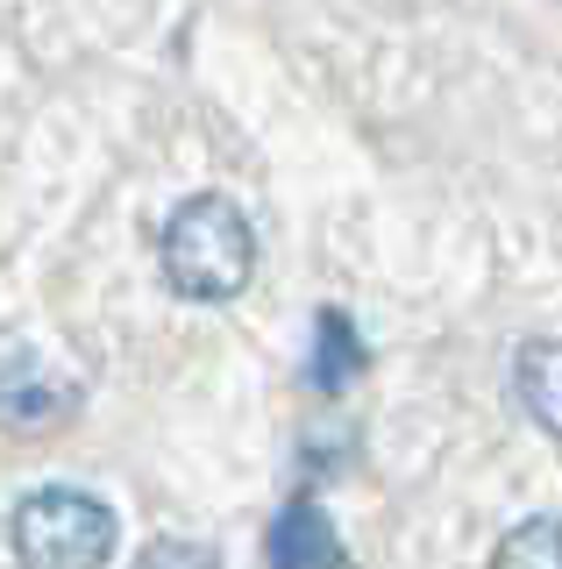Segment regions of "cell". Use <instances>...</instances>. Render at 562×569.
<instances>
[{"label":"cell","instance_id":"7","mask_svg":"<svg viewBox=\"0 0 562 569\" xmlns=\"http://www.w3.org/2000/svg\"><path fill=\"white\" fill-rule=\"evenodd\" d=\"M491 569H562V520H520L505 533L499 548H491Z\"/></svg>","mask_w":562,"mask_h":569},{"label":"cell","instance_id":"2","mask_svg":"<svg viewBox=\"0 0 562 569\" xmlns=\"http://www.w3.org/2000/svg\"><path fill=\"white\" fill-rule=\"evenodd\" d=\"M14 556L29 569H100L114 556V512L79 485H43L14 512Z\"/></svg>","mask_w":562,"mask_h":569},{"label":"cell","instance_id":"8","mask_svg":"<svg viewBox=\"0 0 562 569\" xmlns=\"http://www.w3.org/2000/svg\"><path fill=\"white\" fill-rule=\"evenodd\" d=\"M136 569H214V548H200V541H157Z\"/></svg>","mask_w":562,"mask_h":569},{"label":"cell","instance_id":"4","mask_svg":"<svg viewBox=\"0 0 562 569\" xmlns=\"http://www.w3.org/2000/svg\"><path fill=\"white\" fill-rule=\"evenodd\" d=\"M50 413H64L58 378H50L37 356H8V363H0V420L8 427H43Z\"/></svg>","mask_w":562,"mask_h":569},{"label":"cell","instance_id":"1","mask_svg":"<svg viewBox=\"0 0 562 569\" xmlns=\"http://www.w3.org/2000/svg\"><path fill=\"white\" fill-rule=\"evenodd\" d=\"M250 271H257V236H250V221H242L235 200L192 192V200L171 207V221H164V284L179 299H200V307L235 299L242 284H250Z\"/></svg>","mask_w":562,"mask_h":569},{"label":"cell","instance_id":"6","mask_svg":"<svg viewBox=\"0 0 562 569\" xmlns=\"http://www.w3.org/2000/svg\"><path fill=\"white\" fill-rule=\"evenodd\" d=\"M321 391H349L363 378V342H357V320L328 307L321 313V335H313V370H307Z\"/></svg>","mask_w":562,"mask_h":569},{"label":"cell","instance_id":"5","mask_svg":"<svg viewBox=\"0 0 562 569\" xmlns=\"http://www.w3.org/2000/svg\"><path fill=\"white\" fill-rule=\"evenodd\" d=\"M513 391L549 435H562V342H526L513 356Z\"/></svg>","mask_w":562,"mask_h":569},{"label":"cell","instance_id":"3","mask_svg":"<svg viewBox=\"0 0 562 569\" xmlns=\"http://www.w3.org/2000/svg\"><path fill=\"white\" fill-rule=\"evenodd\" d=\"M263 562H271V569H349V548H342L335 520L300 491V498L278 506L271 533H263Z\"/></svg>","mask_w":562,"mask_h":569}]
</instances>
